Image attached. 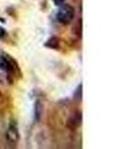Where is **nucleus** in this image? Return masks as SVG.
<instances>
[{"label": "nucleus", "mask_w": 132, "mask_h": 149, "mask_svg": "<svg viewBox=\"0 0 132 149\" xmlns=\"http://www.w3.org/2000/svg\"><path fill=\"white\" fill-rule=\"evenodd\" d=\"M74 17H75V9L71 5L63 4L62 6H60V9L57 13V20L60 23L68 25L73 21Z\"/></svg>", "instance_id": "nucleus-1"}, {"label": "nucleus", "mask_w": 132, "mask_h": 149, "mask_svg": "<svg viewBox=\"0 0 132 149\" xmlns=\"http://www.w3.org/2000/svg\"><path fill=\"white\" fill-rule=\"evenodd\" d=\"M6 139L10 144H15L19 139V132L15 123L11 122L6 131Z\"/></svg>", "instance_id": "nucleus-2"}, {"label": "nucleus", "mask_w": 132, "mask_h": 149, "mask_svg": "<svg viewBox=\"0 0 132 149\" xmlns=\"http://www.w3.org/2000/svg\"><path fill=\"white\" fill-rule=\"evenodd\" d=\"M0 69L6 72H10L13 70V65L3 55H0Z\"/></svg>", "instance_id": "nucleus-3"}, {"label": "nucleus", "mask_w": 132, "mask_h": 149, "mask_svg": "<svg viewBox=\"0 0 132 149\" xmlns=\"http://www.w3.org/2000/svg\"><path fill=\"white\" fill-rule=\"evenodd\" d=\"M46 46L50 47V48H53V49H56V48L59 47V39L56 37L51 38V39L47 42Z\"/></svg>", "instance_id": "nucleus-4"}, {"label": "nucleus", "mask_w": 132, "mask_h": 149, "mask_svg": "<svg viewBox=\"0 0 132 149\" xmlns=\"http://www.w3.org/2000/svg\"><path fill=\"white\" fill-rule=\"evenodd\" d=\"M53 1H54L55 5H57V6H62V5L64 4L65 0H53Z\"/></svg>", "instance_id": "nucleus-5"}, {"label": "nucleus", "mask_w": 132, "mask_h": 149, "mask_svg": "<svg viewBox=\"0 0 132 149\" xmlns=\"http://www.w3.org/2000/svg\"><path fill=\"white\" fill-rule=\"evenodd\" d=\"M4 36H5V31H4L2 28H0V39H1V38H3Z\"/></svg>", "instance_id": "nucleus-6"}]
</instances>
